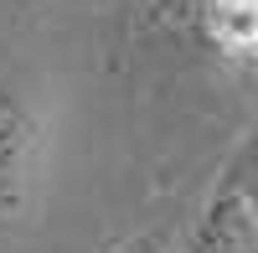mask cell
Instances as JSON below:
<instances>
[{"label": "cell", "mask_w": 258, "mask_h": 253, "mask_svg": "<svg viewBox=\"0 0 258 253\" xmlns=\"http://www.w3.org/2000/svg\"><path fill=\"white\" fill-rule=\"evenodd\" d=\"M52 130L26 88L0 78V233L26 227L47 192Z\"/></svg>", "instance_id": "obj_1"}, {"label": "cell", "mask_w": 258, "mask_h": 253, "mask_svg": "<svg viewBox=\"0 0 258 253\" xmlns=\"http://www.w3.org/2000/svg\"><path fill=\"white\" fill-rule=\"evenodd\" d=\"M253 243H258V217L248 192V160H238L176 253H253Z\"/></svg>", "instance_id": "obj_2"}, {"label": "cell", "mask_w": 258, "mask_h": 253, "mask_svg": "<svg viewBox=\"0 0 258 253\" xmlns=\"http://www.w3.org/2000/svg\"><path fill=\"white\" fill-rule=\"evenodd\" d=\"M197 26L217 52L248 57L258 41V0H197Z\"/></svg>", "instance_id": "obj_3"}, {"label": "cell", "mask_w": 258, "mask_h": 253, "mask_svg": "<svg viewBox=\"0 0 258 253\" xmlns=\"http://www.w3.org/2000/svg\"><path fill=\"white\" fill-rule=\"evenodd\" d=\"M176 248H181L176 233H145V238H129V243H119L109 253H176Z\"/></svg>", "instance_id": "obj_4"}]
</instances>
